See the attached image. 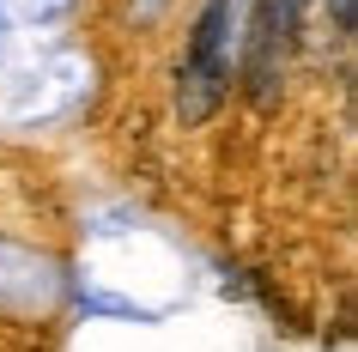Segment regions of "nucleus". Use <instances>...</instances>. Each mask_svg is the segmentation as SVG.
Instances as JSON below:
<instances>
[{
	"label": "nucleus",
	"instance_id": "obj_1",
	"mask_svg": "<svg viewBox=\"0 0 358 352\" xmlns=\"http://www.w3.org/2000/svg\"><path fill=\"white\" fill-rule=\"evenodd\" d=\"M231 0H207L201 19H194V37H189V61L176 73V115L182 122H207L219 104H225V85H231Z\"/></svg>",
	"mask_w": 358,
	"mask_h": 352
},
{
	"label": "nucleus",
	"instance_id": "obj_2",
	"mask_svg": "<svg viewBox=\"0 0 358 352\" xmlns=\"http://www.w3.org/2000/svg\"><path fill=\"white\" fill-rule=\"evenodd\" d=\"M334 24L346 31V37H352V0H334Z\"/></svg>",
	"mask_w": 358,
	"mask_h": 352
}]
</instances>
